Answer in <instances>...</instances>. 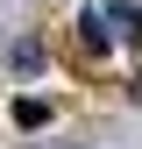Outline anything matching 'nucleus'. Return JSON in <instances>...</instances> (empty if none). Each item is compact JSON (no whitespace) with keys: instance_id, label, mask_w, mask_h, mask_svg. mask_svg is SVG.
<instances>
[{"instance_id":"7ed1b4c3","label":"nucleus","mask_w":142,"mask_h":149,"mask_svg":"<svg viewBox=\"0 0 142 149\" xmlns=\"http://www.w3.org/2000/svg\"><path fill=\"white\" fill-rule=\"evenodd\" d=\"M14 71H43V43H14Z\"/></svg>"},{"instance_id":"f03ea898","label":"nucleus","mask_w":142,"mask_h":149,"mask_svg":"<svg viewBox=\"0 0 142 149\" xmlns=\"http://www.w3.org/2000/svg\"><path fill=\"white\" fill-rule=\"evenodd\" d=\"M14 121H22V128H43L50 121V100H14Z\"/></svg>"},{"instance_id":"f257e3e1","label":"nucleus","mask_w":142,"mask_h":149,"mask_svg":"<svg viewBox=\"0 0 142 149\" xmlns=\"http://www.w3.org/2000/svg\"><path fill=\"white\" fill-rule=\"evenodd\" d=\"M106 29H114V43H142V7L135 0H100Z\"/></svg>"}]
</instances>
